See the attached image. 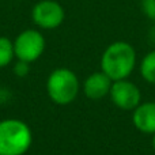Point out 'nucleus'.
I'll use <instances>...</instances> for the list:
<instances>
[{
    "instance_id": "6",
    "label": "nucleus",
    "mask_w": 155,
    "mask_h": 155,
    "mask_svg": "<svg viewBox=\"0 0 155 155\" xmlns=\"http://www.w3.org/2000/svg\"><path fill=\"white\" fill-rule=\"evenodd\" d=\"M110 99L112 102L123 110H134L140 105L142 94L135 83L127 79L113 82L110 88Z\"/></svg>"
},
{
    "instance_id": "4",
    "label": "nucleus",
    "mask_w": 155,
    "mask_h": 155,
    "mask_svg": "<svg viewBox=\"0 0 155 155\" xmlns=\"http://www.w3.org/2000/svg\"><path fill=\"white\" fill-rule=\"evenodd\" d=\"M45 51V38L42 33L34 29H27L16 35L14 41V52L18 60L34 63L42 56Z\"/></svg>"
},
{
    "instance_id": "13",
    "label": "nucleus",
    "mask_w": 155,
    "mask_h": 155,
    "mask_svg": "<svg viewBox=\"0 0 155 155\" xmlns=\"http://www.w3.org/2000/svg\"><path fill=\"white\" fill-rule=\"evenodd\" d=\"M151 144H153V148H154V151H155V134L153 135V142H151Z\"/></svg>"
},
{
    "instance_id": "5",
    "label": "nucleus",
    "mask_w": 155,
    "mask_h": 155,
    "mask_svg": "<svg viewBox=\"0 0 155 155\" xmlns=\"http://www.w3.org/2000/svg\"><path fill=\"white\" fill-rule=\"evenodd\" d=\"M64 8L54 0H41L31 10L33 22L38 27L45 30L57 29L64 22Z\"/></svg>"
},
{
    "instance_id": "3",
    "label": "nucleus",
    "mask_w": 155,
    "mask_h": 155,
    "mask_svg": "<svg viewBox=\"0 0 155 155\" xmlns=\"http://www.w3.org/2000/svg\"><path fill=\"white\" fill-rule=\"evenodd\" d=\"M80 83L76 74L70 68H56L46 79V93L56 105H70L79 94Z\"/></svg>"
},
{
    "instance_id": "9",
    "label": "nucleus",
    "mask_w": 155,
    "mask_h": 155,
    "mask_svg": "<svg viewBox=\"0 0 155 155\" xmlns=\"http://www.w3.org/2000/svg\"><path fill=\"white\" fill-rule=\"evenodd\" d=\"M140 75L146 82L155 84V51H151L143 57L140 63Z\"/></svg>"
},
{
    "instance_id": "1",
    "label": "nucleus",
    "mask_w": 155,
    "mask_h": 155,
    "mask_svg": "<svg viewBox=\"0 0 155 155\" xmlns=\"http://www.w3.org/2000/svg\"><path fill=\"white\" fill-rule=\"evenodd\" d=\"M136 65V52L131 44L116 41L110 44L101 57V71L113 82L127 79Z\"/></svg>"
},
{
    "instance_id": "8",
    "label": "nucleus",
    "mask_w": 155,
    "mask_h": 155,
    "mask_svg": "<svg viewBox=\"0 0 155 155\" xmlns=\"http://www.w3.org/2000/svg\"><path fill=\"white\" fill-rule=\"evenodd\" d=\"M132 123L142 134H155V102L140 104L132 113Z\"/></svg>"
},
{
    "instance_id": "2",
    "label": "nucleus",
    "mask_w": 155,
    "mask_h": 155,
    "mask_svg": "<svg viewBox=\"0 0 155 155\" xmlns=\"http://www.w3.org/2000/svg\"><path fill=\"white\" fill-rule=\"evenodd\" d=\"M33 144V132L19 118L0 120V155H25Z\"/></svg>"
},
{
    "instance_id": "12",
    "label": "nucleus",
    "mask_w": 155,
    "mask_h": 155,
    "mask_svg": "<svg viewBox=\"0 0 155 155\" xmlns=\"http://www.w3.org/2000/svg\"><path fill=\"white\" fill-rule=\"evenodd\" d=\"M142 10L148 18L155 21V0H142Z\"/></svg>"
},
{
    "instance_id": "7",
    "label": "nucleus",
    "mask_w": 155,
    "mask_h": 155,
    "mask_svg": "<svg viewBox=\"0 0 155 155\" xmlns=\"http://www.w3.org/2000/svg\"><path fill=\"white\" fill-rule=\"evenodd\" d=\"M113 80L102 71L93 72L83 82V93L90 99H101L109 95Z\"/></svg>"
},
{
    "instance_id": "11",
    "label": "nucleus",
    "mask_w": 155,
    "mask_h": 155,
    "mask_svg": "<svg viewBox=\"0 0 155 155\" xmlns=\"http://www.w3.org/2000/svg\"><path fill=\"white\" fill-rule=\"evenodd\" d=\"M30 72V63L22 61V60H18L14 65V74L19 78H25L26 75H29Z\"/></svg>"
},
{
    "instance_id": "10",
    "label": "nucleus",
    "mask_w": 155,
    "mask_h": 155,
    "mask_svg": "<svg viewBox=\"0 0 155 155\" xmlns=\"http://www.w3.org/2000/svg\"><path fill=\"white\" fill-rule=\"evenodd\" d=\"M15 57L14 52V41L7 37H0V68L10 65V63Z\"/></svg>"
}]
</instances>
